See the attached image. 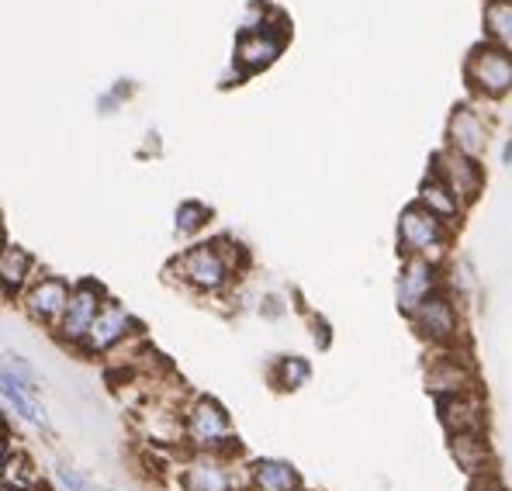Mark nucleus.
Here are the masks:
<instances>
[{"instance_id": "nucleus-9", "label": "nucleus", "mask_w": 512, "mask_h": 491, "mask_svg": "<svg viewBox=\"0 0 512 491\" xmlns=\"http://www.w3.org/2000/svg\"><path fill=\"white\" fill-rule=\"evenodd\" d=\"M398 243L409 256H423V260H433L447 249V225L426 211L423 205H409L402 211V222H398Z\"/></svg>"}, {"instance_id": "nucleus-14", "label": "nucleus", "mask_w": 512, "mask_h": 491, "mask_svg": "<svg viewBox=\"0 0 512 491\" xmlns=\"http://www.w3.org/2000/svg\"><path fill=\"white\" fill-rule=\"evenodd\" d=\"M35 277H39V263H35V256L25 246L11 243L0 253V298L18 301Z\"/></svg>"}, {"instance_id": "nucleus-29", "label": "nucleus", "mask_w": 512, "mask_h": 491, "mask_svg": "<svg viewBox=\"0 0 512 491\" xmlns=\"http://www.w3.org/2000/svg\"><path fill=\"white\" fill-rule=\"evenodd\" d=\"M39 491H59L56 485H45V488H39Z\"/></svg>"}, {"instance_id": "nucleus-1", "label": "nucleus", "mask_w": 512, "mask_h": 491, "mask_svg": "<svg viewBox=\"0 0 512 491\" xmlns=\"http://www.w3.org/2000/svg\"><path fill=\"white\" fill-rule=\"evenodd\" d=\"M170 277L187 284L198 294H218L225 291L243 270V249L229 239H212V243L187 246L180 256L170 260Z\"/></svg>"}, {"instance_id": "nucleus-23", "label": "nucleus", "mask_w": 512, "mask_h": 491, "mask_svg": "<svg viewBox=\"0 0 512 491\" xmlns=\"http://www.w3.org/2000/svg\"><path fill=\"white\" fill-rule=\"evenodd\" d=\"M49 481L59 491H108L104 485H97L90 474H84V467L66 464V460H56V464L49 467Z\"/></svg>"}, {"instance_id": "nucleus-7", "label": "nucleus", "mask_w": 512, "mask_h": 491, "mask_svg": "<svg viewBox=\"0 0 512 491\" xmlns=\"http://www.w3.org/2000/svg\"><path fill=\"white\" fill-rule=\"evenodd\" d=\"M284 42H288V21H284V14L267 11L263 28L239 35V42H236V70L243 73V77L267 70V66L284 52Z\"/></svg>"}, {"instance_id": "nucleus-8", "label": "nucleus", "mask_w": 512, "mask_h": 491, "mask_svg": "<svg viewBox=\"0 0 512 491\" xmlns=\"http://www.w3.org/2000/svg\"><path fill=\"white\" fill-rule=\"evenodd\" d=\"M70 291H73V284L66 281V277L42 274V270H39V277H35V281L25 287V294L18 298V305H21V312L35 322V326L52 332L59 326V319H63L66 301H70Z\"/></svg>"}, {"instance_id": "nucleus-27", "label": "nucleus", "mask_w": 512, "mask_h": 491, "mask_svg": "<svg viewBox=\"0 0 512 491\" xmlns=\"http://www.w3.org/2000/svg\"><path fill=\"white\" fill-rule=\"evenodd\" d=\"M18 447V436H11V433H0V471H4V464H7V457H11V450Z\"/></svg>"}, {"instance_id": "nucleus-13", "label": "nucleus", "mask_w": 512, "mask_h": 491, "mask_svg": "<svg viewBox=\"0 0 512 491\" xmlns=\"http://www.w3.org/2000/svg\"><path fill=\"white\" fill-rule=\"evenodd\" d=\"M436 281H440V274H436L433 260L409 256L405 267H402V274H398V308H402L405 315H412L429 298V294L436 291Z\"/></svg>"}, {"instance_id": "nucleus-21", "label": "nucleus", "mask_w": 512, "mask_h": 491, "mask_svg": "<svg viewBox=\"0 0 512 491\" xmlns=\"http://www.w3.org/2000/svg\"><path fill=\"white\" fill-rule=\"evenodd\" d=\"M485 32L492 45L512 52V0H488L485 4Z\"/></svg>"}, {"instance_id": "nucleus-18", "label": "nucleus", "mask_w": 512, "mask_h": 491, "mask_svg": "<svg viewBox=\"0 0 512 491\" xmlns=\"http://www.w3.org/2000/svg\"><path fill=\"white\" fill-rule=\"evenodd\" d=\"M246 478H250V491H301V474L288 460L260 457L246 467Z\"/></svg>"}, {"instance_id": "nucleus-20", "label": "nucleus", "mask_w": 512, "mask_h": 491, "mask_svg": "<svg viewBox=\"0 0 512 491\" xmlns=\"http://www.w3.org/2000/svg\"><path fill=\"white\" fill-rule=\"evenodd\" d=\"M419 205H423L426 211H433L436 218H440L443 225H454V222H461V211L464 205L454 198V194L447 191V187L440 184V180L429 173V180L423 184V191H419Z\"/></svg>"}, {"instance_id": "nucleus-31", "label": "nucleus", "mask_w": 512, "mask_h": 491, "mask_svg": "<svg viewBox=\"0 0 512 491\" xmlns=\"http://www.w3.org/2000/svg\"><path fill=\"white\" fill-rule=\"evenodd\" d=\"M0 491H4V488H0Z\"/></svg>"}, {"instance_id": "nucleus-28", "label": "nucleus", "mask_w": 512, "mask_h": 491, "mask_svg": "<svg viewBox=\"0 0 512 491\" xmlns=\"http://www.w3.org/2000/svg\"><path fill=\"white\" fill-rule=\"evenodd\" d=\"M7 246H11V243H7V232H4V222H0V253H4V249Z\"/></svg>"}, {"instance_id": "nucleus-30", "label": "nucleus", "mask_w": 512, "mask_h": 491, "mask_svg": "<svg viewBox=\"0 0 512 491\" xmlns=\"http://www.w3.org/2000/svg\"><path fill=\"white\" fill-rule=\"evenodd\" d=\"M239 491H250V488H239Z\"/></svg>"}, {"instance_id": "nucleus-25", "label": "nucleus", "mask_w": 512, "mask_h": 491, "mask_svg": "<svg viewBox=\"0 0 512 491\" xmlns=\"http://www.w3.org/2000/svg\"><path fill=\"white\" fill-rule=\"evenodd\" d=\"M208 222H212V208L201 205V201H180L177 215H173V229L180 236H198Z\"/></svg>"}, {"instance_id": "nucleus-24", "label": "nucleus", "mask_w": 512, "mask_h": 491, "mask_svg": "<svg viewBox=\"0 0 512 491\" xmlns=\"http://www.w3.org/2000/svg\"><path fill=\"white\" fill-rule=\"evenodd\" d=\"M308 377H312V367L305 357H281L270 370V381L281 391H298L301 384H308Z\"/></svg>"}, {"instance_id": "nucleus-12", "label": "nucleus", "mask_w": 512, "mask_h": 491, "mask_svg": "<svg viewBox=\"0 0 512 491\" xmlns=\"http://www.w3.org/2000/svg\"><path fill=\"white\" fill-rule=\"evenodd\" d=\"M412 319H416L419 332H423L426 339H433V343H454L457 332H461V319H457L454 301L440 291L429 294L423 305L412 312Z\"/></svg>"}, {"instance_id": "nucleus-3", "label": "nucleus", "mask_w": 512, "mask_h": 491, "mask_svg": "<svg viewBox=\"0 0 512 491\" xmlns=\"http://www.w3.org/2000/svg\"><path fill=\"white\" fill-rule=\"evenodd\" d=\"M104 301H108V291H104L101 281H94V277L77 281L70 291V301H66L63 319H59V326L52 329V339H56L63 350L77 353L80 346H84L90 326H94L97 312L104 308Z\"/></svg>"}, {"instance_id": "nucleus-15", "label": "nucleus", "mask_w": 512, "mask_h": 491, "mask_svg": "<svg viewBox=\"0 0 512 491\" xmlns=\"http://www.w3.org/2000/svg\"><path fill=\"white\" fill-rule=\"evenodd\" d=\"M447 135H450V149H457V153L478 160L488 146V122L471 108V104H461V108L450 115Z\"/></svg>"}, {"instance_id": "nucleus-5", "label": "nucleus", "mask_w": 512, "mask_h": 491, "mask_svg": "<svg viewBox=\"0 0 512 491\" xmlns=\"http://www.w3.org/2000/svg\"><path fill=\"white\" fill-rule=\"evenodd\" d=\"M139 322L132 319V312L122 305V301L108 298L104 301V308L97 312L94 326H90L84 346H80V357L87 360H101V357H115L118 350H122L125 343H132L135 336H139Z\"/></svg>"}, {"instance_id": "nucleus-10", "label": "nucleus", "mask_w": 512, "mask_h": 491, "mask_svg": "<svg viewBox=\"0 0 512 491\" xmlns=\"http://www.w3.org/2000/svg\"><path fill=\"white\" fill-rule=\"evenodd\" d=\"M433 177L454 194L461 205H471L474 198L485 187V173H481V163L471 160V156L457 153V149H447V153H436L433 160Z\"/></svg>"}, {"instance_id": "nucleus-19", "label": "nucleus", "mask_w": 512, "mask_h": 491, "mask_svg": "<svg viewBox=\"0 0 512 491\" xmlns=\"http://www.w3.org/2000/svg\"><path fill=\"white\" fill-rule=\"evenodd\" d=\"M426 381H429V388H433L440 398L461 395V391H471V370L464 367L461 360L454 357V353H447V357H440L433 367H429Z\"/></svg>"}, {"instance_id": "nucleus-4", "label": "nucleus", "mask_w": 512, "mask_h": 491, "mask_svg": "<svg viewBox=\"0 0 512 491\" xmlns=\"http://www.w3.org/2000/svg\"><path fill=\"white\" fill-rule=\"evenodd\" d=\"M180 491H239L250 488L246 471L239 474L232 453L218 450H191L180 464Z\"/></svg>"}, {"instance_id": "nucleus-17", "label": "nucleus", "mask_w": 512, "mask_h": 491, "mask_svg": "<svg viewBox=\"0 0 512 491\" xmlns=\"http://www.w3.org/2000/svg\"><path fill=\"white\" fill-rule=\"evenodd\" d=\"M45 485H52L49 471L39 467V460H35L32 450H25L18 443V447L11 450V457H7L4 471H0V488L4 491H39Z\"/></svg>"}, {"instance_id": "nucleus-22", "label": "nucleus", "mask_w": 512, "mask_h": 491, "mask_svg": "<svg viewBox=\"0 0 512 491\" xmlns=\"http://www.w3.org/2000/svg\"><path fill=\"white\" fill-rule=\"evenodd\" d=\"M0 374L11 377V381H18V384H25V388L39 391V395L45 391V377L39 374V367H35L28 357H21V353H14V350L0 353Z\"/></svg>"}, {"instance_id": "nucleus-11", "label": "nucleus", "mask_w": 512, "mask_h": 491, "mask_svg": "<svg viewBox=\"0 0 512 491\" xmlns=\"http://www.w3.org/2000/svg\"><path fill=\"white\" fill-rule=\"evenodd\" d=\"M0 405H4V409L11 412L18 422H25L28 429H35V433H42V436L56 433L52 412L45 409L39 391L25 388V384L11 381V377H4V374H0Z\"/></svg>"}, {"instance_id": "nucleus-6", "label": "nucleus", "mask_w": 512, "mask_h": 491, "mask_svg": "<svg viewBox=\"0 0 512 491\" xmlns=\"http://www.w3.org/2000/svg\"><path fill=\"white\" fill-rule=\"evenodd\" d=\"M464 80L478 97L499 101L512 90V52L502 45H478L468 59H464Z\"/></svg>"}, {"instance_id": "nucleus-26", "label": "nucleus", "mask_w": 512, "mask_h": 491, "mask_svg": "<svg viewBox=\"0 0 512 491\" xmlns=\"http://www.w3.org/2000/svg\"><path fill=\"white\" fill-rule=\"evenodd\" d=\"M454 457L464 471H471V474L481 471V467H485V457H488L485 440H481V436H454Z\"/></svg>"}, {"instance_id": "nucleus-2", "label": "nucleus", "mask_w": 512, "mask_h": 491, "mask_svg": "<svg viewBox=\"0 0 512 491\" xmlns=\"http://www.w3.org/2000/svg\"><path fill=\"white\" fill-rule=\"evenodd\" d=\"M184 415V447L187 450H218V453H239L236 429L225 412V405L212 395H194L180 409Z\"/></svg>"}, {"instance_id": "nucleus-16", "label": "nucleus", "mask_w": 512, "mask_h": 491, "mask_svg": "<svg viewBox=\"0 0 512 491\" xmlns=\"http://www.w3.org/2000/svg\"><path fill=\"white\" fill-rule=\"evenodd\" d=\"M440 419L454 436H481V429H485V405H481V398L468 395V391L447 395L440 398Z\"/></svg>"}]
</instances>
